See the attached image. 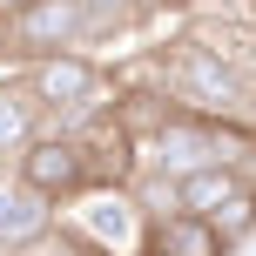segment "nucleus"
I'll return each instance as SVG.
<instances>
[{
  "label": "nucleus",
  "instance_id": "f257e3e1",
  "mask_svg": "<svg viewBox=\"0 0 256 256\" xmlns=\"http://www.w3.org/2000/svg\"><path fill=\"white\" fill-rule=\"evenodd\" d=\"M68 230L88 236L102 256H142L148 250V209L122 182H94V189H81L68 202Z\"/></svg>",
  "mask_w": 256,
  "mask_h": 256
},
{
  "label": "nucleus",
  "instance_id": "0eeeda50",
  "mask_svg": "<svg viewBox=\"0 0 256 256\" xmlns=\"http://www.w3.org/2000/svg\"><path fill=\"white\" fill-rule=\"evenodd\" d=\"M176 189H182V209H196V216H216V209L230 202L243 182H236V168H230V162H209V168H196V176H182Z\"/></svg>",
  "mask_w": 256,
  "mask_h": 256
},
{
  "label": "nucleus",
  "instance_id": "f03ea898",
  "mask_svg": "<svg viewBox=\"0 0 256 256\" xmlns=\"http://www.w3.org/2000/svg\"><path fill=\"white\" fill-rule=\"evenodd\" d=\"M14 176L27 182L34 196H48L54 209L74 202L81 189H94V168H88V142L68 135V128H40L20 155H14Z\"/></svg>",
  "mask_w": 256,
  "mask_h": 256
},
{
  "label": "nucleus",
  "instance_id": "20e7f679",
  "mask_svg": "<svg viewBox=\"0 0 256 256\" xmlns=\"http://www.w3.org/2000/svg\"><path fill=\"white\" fill-rule=\"evenodd\" d=\"M142 256H236V243L209 216L176 209V216H155L148 222V250H142Z\"/></svg>",
  "mask_w": 256,
  "mask_h": 256
},
{
  "label": "nucleus",
  "instance_id": "9b49d317",
  "mask_svg": "<svg viewBox=\"0 0 256 256\" xmlns=\"http://www.w3.org/2000/svg\"><path fill=\"white\" fill-rule=\"evenodd\" d=\"M250 7H256V0H250Z\"/></svg>",
  "mask_w": 256,
  "mask_h": 256
},
{
  "label": "nucleus",
  "instance_id": "9d476101",
  "mask_svg": "<svg viewBox=\"0 0 256 256\" xmlns=\"http://www.w3.org/2000/svg\"><path fill=\"white\" fill-rule=\"evenodd\" d=\"M7 7H14V0H0V14H7Z\"/></svg>",
  "mask_w": 256,
  "mask_h": 256
},
{
  "label": "nucleus",
  "instance_id": "1a4fd4ad",
  "mask_svg": "<svg viewBox=\"0 0 256 256\" xmlns=\"http://www.w3.org/2000/svg\"><path fill=\"white\" fill-rule=\"evenodd\" d=\"M142 14H168V7H189V0H135Z\"/></svg>",
  "mask_w": 256,
  "mask_h": 256
},
{
  "label": "nucleus",
  "instance_id": "39448f33",
  "mask_svg": "<svg viewBox=\"0 0 256 256\" xmlns=\"http://www.w3.org/2000/svg\"><path fill=\"white\" fill-rule=\"evenodd\" d=\"M48 222H54V202H48V196H34L20 176H0V250L27 243V236L48 230Z\"/></svg>",
  "mask_w": 256,
  "mask_h": 256
},
{
  "label": "nucleus",
  "instance_id": "423d86ee",
  "mask_svg": "<svg viewBox=\"0 0 256 256\" xmlns=\"http://www.w3.org/2000/svg\"><path fill=\"white\" fill-rule=\"evenodd\" d=\"M40 135V102H34V88H0V155H20L27 142Z\"/></svg>",
  "mask_w": 256,
  "mask_h": 256
},
{
  "label": "nucleus",
  "instance_id": "7ed1b4c3",
  "mask_svg": "<svg viewBox=\"0 0 256 256\" xmlns=\"http://www.w3.org/2000/svg\"><path fill=\"white\" fill-rule=\"evenodd\" d=\"M7 34H14V61H40V54L81 48L88 0H14L7 7Z\"/></svg>",
  "mask_w": 256,
  "mask_h": 256
},
{
  "label": "nucleus",
  "instance_id": "6e6552de",
  "mask_svg": "<svg viewBox=\"0 0 256 256\" xmlns=\"http://www.w3.org/2000/svg\"><path fill=\"white\" fill-rule=\"evenodd\" d=\"M209 222H216V230L230 236L236 250H243L250 236H256V189H236V196H230V202H222V209H216Z\"/></svg>",
  "mask_w": 256,
  "mask_h": 256
}]
</instances>
